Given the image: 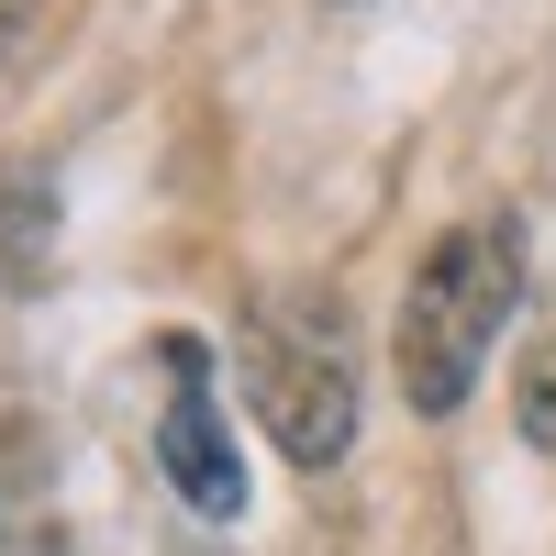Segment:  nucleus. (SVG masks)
Segmentation results:
<instances>
[{"mask_svg":"<svg viewBox=\"0 0 556 556\" xmlns=\"http://www.w3.org/2000/svg\"><path fill=\"white\" fill-rule=\"evenodd\" d=\"M523 301V245L513 223H468L445 235L424 267H412V301H401V401L412 412H456L479 390V356L490 334L513 323Z\"/></svg>","mask_w":556,"mask_h":556,"instance_id":"obj_1","label":"nucleus"},{"mask_svg":"<svg viewBox=\"0 0 556 556\" xmlns=\"http://www.w3.org/2000/svg\"><path fill=\"white\" fill-rule=\"evenodd\" d=\"M245 379H256V424L278 434V456H290V468H334L345 434H356L345 301H334V290H278V301L256 312Z\"/></svg>","mask_w":556,"mask_h":556,"instance_id":"obj_2","label":"nucleus"},{"mask_svg":"<svg viewBox=\"0 0 556 556\" xmlns=\"http://www.w3.org/2000/svg\"><path fill=\"white\" fill-rule=\"evenodd\" d=\"M156 456H167V479H178L190 513H212V523L245 513V468H235V434H223V412H212V379H201V345L190 334H167V424H156Z\"/></svg>","mask_w":556,"mask_h":556,"instance_id":"obj_3","label":"nucleus"},{"mask_svg":"<svg viewBox=\"0 0 556 556\" xmlns=\"http://www.w3.org/2000/svg\"><path fill=\"white\" fill-rule=\"evenodd\" d=\"M513 412H523V434H534V445H556V334L523 345V401H513Z\"/></svg>","mask_w":556,"mask_h":556,"instance_id":"obj_4","label":"nucleus"},{"mask_svg":"<svg viewBox=\"0 0 556 556\" xmlns=\"http://www.w3.org/2000/svg\"><path fill=\"white\" fill-rule=\"evenodd\" d=\"M12 23H23V0H0V45H12Z\"/></svg>","mask_w":556,"mask_h":556,"instance_id":"obj_5","label":"nucleus"}]
</instances>
